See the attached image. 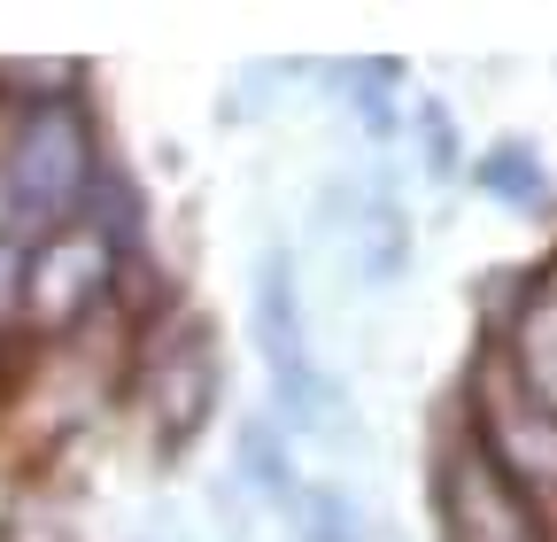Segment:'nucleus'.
Returning <instances> with one entry per match:
<instances>
[{
	"mask_svg": "<svg viewBox=\"0 0 557 542\" xmlns=\"http://www.w3.org/2000/svg\"><path fill=\"white\" fill-rule=\"evenodd\" d=\"M410 132H418V148H426V178H457V124H449V109L442 101H418Z\"/></svg>",
	"mask_w": 557,
	"mask_h": 542,
	"instance_id": "nucleus-10",
	"label": "nucleus"
},
{
	"mask_svg": "<svg viewBox=\"0 0 557 542\" xmlns=\"http://www.w3.org/2000/svg\"><path fill=\"white\" fill-rule=\"evenodd\" d=\"M442 512H449V542H542L527 496H519L480 449L449 457V472H442Z\"/></svg>",
	"mask_w": 557,
	"mask_h": 542,
	"instance_id": "nucleus-4",
	"label": "nucleus"
},
{
	"mask_svg": "<svg viewBox=\"0 0 557 542\" xmlns=\"http://www.w3.org/2000/svg\"><path fill=\"white\" fill-rule=\"evenodd\" d=\"M116 280V241L94 233V225H62L47 241H32V263H24V310L39 325H70L86 318Z\"/></svg>",
	"mask_w": 557,
	"mask_h": 542,
	"instance_id": "nucleus-2",
	"label": "nucleus"
},
{
	"mask_svg": "<svg viewBox=\"0 0 557 542\" xmlns=\"http://www.w3.org/2000/svg\"><path fill=\"white\" fill-rule=\"evenodd\" d=\"M480 457L496 465L519 496L557 489V411H549V403H534V395L511 380V365H496V380H487V427H480Z\"/></svg>",
	"mask_w": 557,
	"mask_h": 542,
	"instance_id": "nucleus-3",
	"label": "nucleus"
},
{
	"mask_svg": "<svg viewBox=\"0 0 557 542\" xmlns=\"http://www.w3.org/2000/svg\"><path fill=\"white\" fill-rule=\"evenodd\" d=\"M287 519H295L302 542H372V519H364L357 489H341V481H302Z\"/></svg>",
	"mask_w": 557,
	"mask_h": 542,
	"instance_id": "nucleus-8",
	"label": "nucleus"
},
{
	"mask_svg": "<svg viewBox=\"0 0 557 542\" xmlns=\"http://www.w3.org/2000/svg\"><path fill=\"white\" fill-rule=\"evenodd\" d=\"M24 263H32V241L0 233V318H16V310H24Z\"/></svg>",
	"mask_w": 557,
	"mask_h": 542,
	"instance_id": "nucleus-11",
	"label": "nucleus"
},
{
	"mask_svg": "<svg viewBox=\"0 0 557 542\" xmlns=\"http://www.w3.org/2000/svg\"><path fill=\"white\" fill-rule=\"evenodd\" d=\"M472 186L480 194H496V201H511V210H542L549 201V178H542V156L534 148H487L480 163H472Z\"/></svg>",
	"mask_w": 557,
	"mask_h": 542,
	"instance_id": "nucleus-9",
	"label": "nucleus"
},
{
	"mask_svg": "<svg viewBox=\"0 0 557 542\" xmlns=\"http://www.w3.org/2000/svg\"><path fill=\"white\" fill-rule=\"evenodd\" d=\"M94 186H101V148H94L86 109L70 94L16 101L9 132H0V194H9L16 241H47L62 225H78Z\"/></svg>",
	"mask_w": 557,
	"mask_h": 542,
	"instance_id": "nucleus-1",
	"label": "nucleus"
},
{
	"mask_svg": "<svg viewBox=\"0 0 557 542\" xmlns=\"http://www.w3.org/2000/svg\"><path fill=\"white\" fill-rule=\"evenodd\" d=\"M511 380L557 411V280H534V295L511 318V349H504Z\"/></svg>",
	"mask_w": 557,
	"mask_h": 542,
	"instance_id": "nucleus-6",
	"label": "nucleus"
},
{
	"mask_svg": "<svg viewBox=\"0 0 557 542\" xmlns=\"http://www.w3.org/2000/svg\"><path fill=\"white\" fill-rule=\"evenodd\" d=\"M233 457H240V481H248L263 504L287 512V504L302 496L295 442H287V427H278V419H240V427H233Z\"/></svg>",
	"mask_w": 557,
	"mask_h": 542,
	"instance_id": "nucleus-7",
	"label": "nucleus"
},
{
	"mask_svg": "<svg viewBox=\"0 0 557 542\" xmlns=\"http://www.w3.org/2000/svg\"><path fill=\"white\" fill-rule=\"evenodd\" d=\"M156 403H163V427L171 442H186L201 419H209V403H218V357H209V333L194 325L178 349H163L156 365Z\"/></svg>",
	"mask_w": 557,
	"mask_h": 542,
	"instance_id": "nucleus-5",
	"label": "nucleus"
}]
</instances>
